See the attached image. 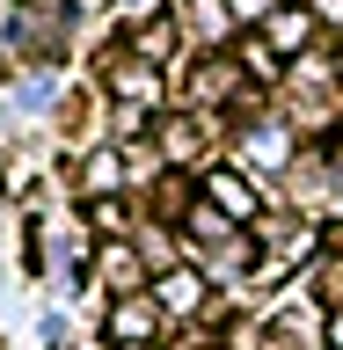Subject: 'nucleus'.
I'll list each match as a JSON object with an SVG mask.
<instances>
[{
	"instance_id": "obj_1",
	"label": "nucleus",
	"mask_w": 343,
	"mask_h": 350,
	"mask_svg": "<svg viewBox=\"0 0 343 350\" xmlns=\"http://www.w3.org/2000/svg\"><path fill=\"white\" fill-rule=\"evenodd\" d=\"M212 197H219V204H234V212H249V190H241V183H227V175L212 183Z\"/></svg>"
},
{
	"instance_id": "obj_2",
	"label": "nucleus",
	"mask_w": 343,
	"mask_h": 350,
	"mask_svg": "<svg viewBox=\"0 0 343 350\" xmlns=\"http://www.w3.org/2000/svg\"><path fill=\"white\" fill-rule=\"evenodd\" d=\"M270 37H278V44H300V37H307V22H300V15H292V22L278 15V22H270Z\"/></svg>"
},
{
	"instance_id": "obj_3",
	"label": "nucleus",
	"mask_w": 343,
	"mask_h": 350,
	"mask_svg": "<svg viewBox=\"0 0 343 350\" xmlns=\"http://www.w3.org/2000/svg\"><path fill=\"white\" fill-rule=\"evenodd\" d=\"M329 343H336V350H343V314H336V321H329Z\"/></svg>"
}]
</instances>
